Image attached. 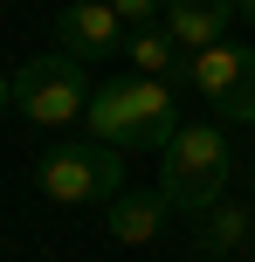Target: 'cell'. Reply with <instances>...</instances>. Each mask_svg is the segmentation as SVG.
<instances>
[{"label":"cell","mask_w":255,"mask_h":262,"mask_svg":"<svg viewBox=\"0 0 255 262\" xmlns=\"http://www.w3.org/2000/svg\"><path fill=\"white\" fill-rule=\"evenodd\" d=\"M166 207L179 214H207L221 193H228V138H221V124H179V138L166 145Z\"/></svg>","instance_id":"1"},{"label":"cell","mask_w":255,"mask_h":262,"mask_svg":"<svg viewBox=\"0 0 255 262\" xmlns=\"http://www.w3.org/2000/svg\"><path fill=\"white\" fill-rule=\"evenodd\" d=\"M35 180H41V193L62 200V207H104V200L124 193V152L104 145V138L55 145V152H41Z\"/></svg>","instance_id":"2"},{"label":"cell","mask_w":255,"mask_h":262,"mask_svg":"<svg viewBox=\"0 0 255 262\" xmlns=\"http://www.w3.org/2000/svg\"><path fill=\"white\" fill-rule=\"evenodd\" d=\"M90 97H97V90H90V76H83V62L62 55V49L21 62V76H14V111L35 118V124H69V118H83Z\"/></svg>","instance_id":"3"},{"label":"cell","mask_w":255,"mask_h":262,"mask_svg":"<svg viewBox=\"0 0 255 262\" xmlns=\"http://www.w3.org/2000/svg\"><path fill=\"white\" fill-rule=\"evenodd\" d=\"M187 83L193 97L221 111V124H255V49L248 41H214V49L187 55Z\"/></svg>","instance_id":"4"},{"label":"cell","mask_w":255,"mask_h":262,"mask_svg":"<svg viewBox=\"0 0 255 262\" xmlns=\"http://www.w3.org/2000/svg\"><path fill=\"white\" fill-rule=\"evenodd\" d=\"M124 90V152H166V145L179 138V97L166 76H131L118 83Z\"/></svg>","instance_id":"5"},{"label":"cell","mask_w":255,"mask_h":262,"mask_svg":"<svg viewBox=\"0 0 255 262\" xmlns=\"http://www.w3.org/2000/svg\"><path fill=\"white\" fill-rule=\"evenodd\" d=\"M55 49L76 55V62H110V55L131 49V28L118 21L110 0H69L62 21H55Z\"/></svg>","instance_id":"6"},{"label":"cell","mask_w":255,"mask_h":262,"mask_svg":"<svg viewBox=\"0 0 255 262\" xmlns=\"http://www.w3.org/2000/svg\"><path fill=\"white\" fill-rule=\"evenodd\" d=\"M242 14V0H166V35L179 41L187 55L228 41V21Z\"/></svg>","instance_id":"7"},{"label":"cell","mask_w":255,"mask_h":262,"mask_svg":"<svg viewBox=\"0 0 255 262\" xmlns=\"http://www.w3.org/2000/svg\"><path fill=\"white\" fill-rule=\"evenodd\" d=\"M159 228H166V193H118L110 200V235L118 242L138 249V242H152Z\"/></svg>","instance_id":"8"},{"label":"cell","mask_w":255,"mask_h":262,"mask_svg":"<svg viewBox=\"0 0 255 262\" xmlns=\"http://www.w3.org/2000/svg\"><path fill=\"white\" fill-rule=\"evenodd\" d=\"M124 55H131L145 76H166V83H173V76H187V62H179V41L166 35V28H138Z\"/></svg>","instance_id":"9"},{"label":"cell","mask_w":255,"mask_h":262,"mask_svg":"<svg viewBox=\"0 0 255 262\" xmlns=\"http://www.w3.org/2000/svg\"><path fill=\"white\" fill-rule=\"evenodd\" d=\"M248 228H255V214L214 200V207L200 214V249H248Z\"/></svg>","instance_id":"10"},{"label":"cell","mask_w":255,"mask_h":262,"mask_svg":"<svg viewBox=\"0 0 255 262\" xmlns=\"http://www.w3.org/2000/svg\"><path fill=\"white\" fill-rule=\"evenodd\" d=\"M110 7H118V21L131 28V35H138V28H159V21H166V0H110Z\"/></svg>","instance_id":"11"},{"label":"cell","mask_w":255,"mask_h":262,"mask_svg":"<svg viewBox=\"0 0 255 262\" xmlns=\"http://www.w3.org/2000/svg\"><path fill=\"white\" fill-rule=\"evenodd\" d=\"M14 104V76H0V111H7Z\"/></svg>","instance_id":"12"},{"label":"cell","mask_w":255,"mask_h":262,"mask_svg":"<svg viewBox=\"0 0 255 262\" xmlns=\"http://www.w3.org/2000/svg\"><path fill=\"white\" fill-rule=\"evenodd\" d=\"M242 21H255V0H242Z\"/></svg>","instance_id":"13"},{"label":"cell","mask_w":255,"mask_h":262,"mask_svg":"<svg viewBox=\"0 0 255 262\" xmlns=\"http://www.w3.org/2000/svg\"><path fill=\"white\" fill-rule=\"evenodd\" d=\"M248 255H255V228H248Z\"/></svg>","instance_id":"14"}]
</instances>
